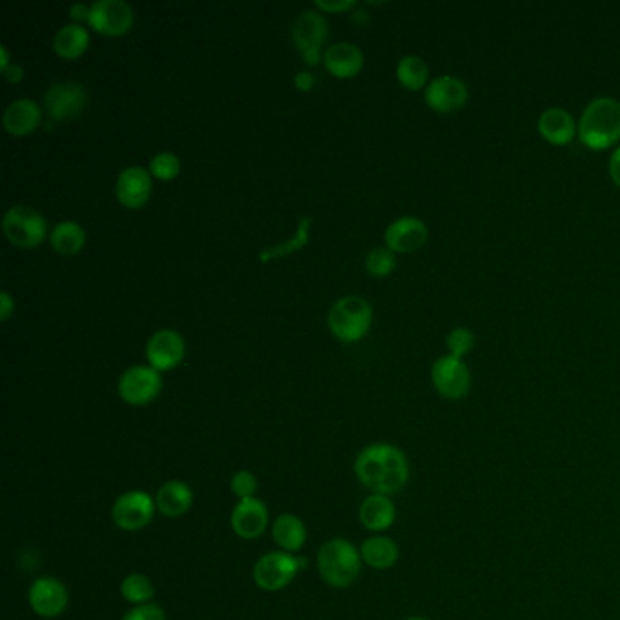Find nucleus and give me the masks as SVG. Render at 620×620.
<instances>
[{"label":"nucleus","instance_id":"6ab92c4d","mask_svg":"<svg viewBox=\"0 0 620 620\" xmlns=\"http://www.w3.org/2000/svg\"><path fill=\"white\" fill-rule=\"evenodd\" d=\"M322 62L333 77L351 79L357 77L364 68V53L357 44L340 40L324 51Z\"/></svg>","mask_w":620,"mask_h":620},{"label":"nucleus","instance_id":"f704fd0d","mask_svg":"<svg viewBox=\"0 0 620 620\" xmlns=\"http://www.w3.org/2000/svg\"><path fill=\"white\" fill-rule=\"evenodd\" d=\"M120 620H168L166 611L160 608L159 604L150 602L142 606H133Z\"/></svg>","mask_w":620,"mask_h":620},{"label":"nucleus","instance_id":"37998d69","mask_svg":"<svg viewBox=\"0 0 620 620\" xmlns=\"http://www.w3.org/2000/svg\"><path fill=\"white\" fill-rule=\"evenodd\" d=\"M406 620H430V619H426V617H410V619H406Z\"/></svg>","mask_w":620,"mask_h":620},{"label":"nucleus","instance_id":"f3484780","mask_svg":"<svg viewBox=\"0 0 620 620\" xmlns=\"http://www.w3.org/2000/svg\"><path fill=\"white\" fill-rule=\"evenodd\" d=\"M270 522V511L262 500L253 499L239 500L231 511V530L244 540L259 539L264 535Z\"/></svg>","mask_w":620,"mask_h":620},{"label":"nucleus","instance_id":"1a4fd4ad","mask_svg":"<svg viewBox=\"0 0 620 620\" xmlns=\"http://www.w3.org/2000/svg\"><path fill=\"white\" fill-rule=\"evenodd\" d=\"M431 382L440 397L448 400L464 399L471 390V371L459 357L442 355L431 366Z\"/></svg>","mask_w":620,"mask_h":620},{"label":"nucleus","instance_id":"9d476101","mask_svg":"<svg viewBox=\"0 0 620 620\" xmlns=\"http://www.w3.org/2000/svg\"><path fill=\"white\" fill-rule=\"evenodd\" d=\"M162 390V379L159 371L150 364L131 366L120 375L117 391L120 399L130 406H146L159 397Z\"/></svg>","mask_w":620,"mask_h":620},{"label":"nucleus","instance_id":"423d86ee","mask_svg":"<svg viewBox=\"0 0 620 620\" xmlns=\"http://www.w3.org/2000/svg\"><path fill=\"white\" fill-rule=\"evenodd\" d=\"M2 231L15 248L33 250L46 239L48 222L44 219V215L35 208L26 206V204H17L6 211L2 219Z\"/></svg>","mask_w":620,"mask_h":620},{"label":"nucleus","instance_id":"39448f33","mask_svg":"<svg viewBox=\"0 0 620 620\" xmlns=\"http://www.w3.org/2000/svg\"><path fill=\"white\" fill-rule=\"evenodd\" d=\"M306 566H308V560L295 553L282 550L270 551L255 562L253 580L260 590L275 593L290 586Z\"/></svg>","mask_w":620,"mask_h":620},{"label":"nucleus","instance_id":"58836bf2","mask_svg":"<svg viewBox=\"0 0 620 620\" xmlns=\"http://www.w3.org/2000/svg\"><path fill=\"white\" fill-rule=\"evenodd\" d=\"M293 84H295V88L299 91H311L313 86H315V77H313V73H310V71H299L295 75V79H293Z\"/></svg>","mask_w":620,"mask_h":620},{"label":"nucleus","instance_id":"dca6fc26","mask_svg":"<svg viewBox=\"0 0 620 620\" xmlns=\"http://www.w3.org/2000/svg\"><path fill=\"white\" fill-rule=\"evenodd\" d=\"M153 190L150 170L142 166H128L120 171L115 182V197L128 210H139L146 206Z\"/></svg>","mask_w":620,"mask_h":620},{"label":"nucleus","instance_id":"cd10ccee","mask_svg":"<svg viewBox=\"0 0 620 620\" xmlns=\"http://www.w3.org/2000/svg\"><path fill=\"white\" fill-rule=\"evenodd\" d=\"M397 80L406 90H426L430 84V66L419 55H404L397 64Z\"/></svg>","mask_w":620,"mask_h":620},{"label":"nucleus","instance_id":"4468645a","mask_svg":"<svg viewBox=\"0 0 620 620\" xmlns=\"http://www.w3.org/2000/svg\"><path fill=\"white\" fill-rule=\"evenodd\" d=\"M186 355V342L179 331L157 330L146 342V359L151 368L162 373L177 368Z\"/></svg>","mask_w":620,"mask_h":620},{"label":"nucleus","instance_id":"e433bc0d","mask_svg":"<svg viewBox=\"0 0 620 620\" xmlns=\"http://www.w3.org/2000/svg\"><path fill=\"white\" fill-rule=\"evenodd\" d=\"M91 6L84 4V2H75L70 6V19L75 24H82V22H88L90 20Z\"/></svg>","mask_w":620,"mask_h":620},{"label":"nucleus","instance_id":"412c9836","mask_svg":"<svg viewBox=\"0 0 620 620\" xmlns=\"http://www.w3.org/2000/svg\"><path fill=\"white\" fill-rule=\"evenodd\" d=\"M537 130H539L540 137L550 142L551 146H568L571 140L575 139L579 124H575L570 111L550 108L540 113Z\"/></svg>","mask_w":620,"mask_h":620},{"label":"nucleus","instance_id":"ddd939ff","mask_svg":"<svg viewBox=\"0 0 620 620\" xmlns=\"http://www.w3.org/2000/svg\"><path fill=\"white\" fill-rule=\"evenodd\" d=\"M28 602L35 615L42 619H57L70 604V593L59 579L40 577L33 580L28 590Z\"/></svg>","mask_w":620,"mask_h":620},{"label":"nucleus","instance_id":"b1692460","mask_svg":"<svg viewBox=\"0 0 620 620\" xmlns=\"http://www.w3.org/2000/svg\"><path fill=\"white\" fill-rule=\"evenodd\" d=\"M360 557L373 570H390L399 560V546L386 535H373L360 544Z\"/></svg>","mask_w":620,"mask_h":620},{"label":"nucleus","instance_id":"ea45409f","mask_svg":"<svg viewBox=\"0 0 620 620\" xmlns=\"http://www.w3.org/2000/svg\"><path fill=\"white\" fill-rule=\"evenodd\" d=\"M4 79L11 82V84H19L20 80L24 79V68L20 64L11 62L10 66L6 70L2 71Z\"/></svg>","mask_w":620,"mask_h":620},{"label":"nucleus","instance_id":"2eb2a0df","mask_svg":"<svg viewBox=\"0 0 620 620\" xmlns=\"http://www.w3.org/2000/svg\"><path fill=\"white\" fill-rule=\"evenodd\" d=\"M470 97L468 86L451 75H442L437 79L430 80V84L424 90V100L437 113H453L466 106Z\"/></svg>","mask_w":620,"mask_h":620},{"label":"nucleus","instance_id":"f257e3e1","mask_svg":"<svg viewBox=\"0 0 620 620\" xmlns=\"http://www.w3.org/2000/svg\"><path fill=\"white\" fill-rule=\"evenodd\" d=\"M364 488L377 495H397L410 482V462L406 453L386 442L370 444L360 451L353 464Z\"/></svg>","mask_w":620,"mask_h":620},{"label":"nucleus","instance_id":"7c9ffc66","mask_svg":"<svg viewBox=\"0 0 620 620\" xmlns=\"http://www.w3.org/2000/svg\"><path fill=\"white\" fill-rule=\"evenodd\" d=\"M364 264L371 277L384 279L397 268V257L388 246H375L373 250L368 251Z\"/></svg>","mask_w":620,"mask_h":620},{"label":"nucleus","instance_id":"f03ea898","mask_svg":"<svg viewBox=\"0 0 620 620\" xmlns=\"http://www.w3.org/2000/svg\"><path fill=\"white\" fill-rule=\"evenodd\" d=\"M582 146L591 151H604L620 140V102L613 97L591 100L584 108L577 131Z\"/></svg>","mask_w":620,"mask_h":620},{"label":"nucleus","instance_id":"bb28decb","mask_svg":"<svg viewBox=\"0 0 620 620\" xmlns=\"http://www.w3.org/2000/svg\"><path fill=\"white\" fill-rule=\"evenodd\" d=\"M86 231L75 220H62L50 233L51 248L64 257H73L86 246Z\"/></svg>","mask_w":620,"mask_h":620},{"label":"nucleus","instance_id":"20e7f679","mask_svg":"<svg viewBox=\"0 0 620 620\" xmlns=\"http://www.w3.org/2000/svg\"><path fill=\"white\" fill-rule=\"evenodd\" d=\"M373 322L371 304L359 295H346L333 302L328 313L330 331L342 342H357L368 335Z\"/></svg>","mask_w":620,"mask_h":620},{"label":"nucleus","instance_id":"f8f14e48","mask_svg":"<svg viewBox=\"0 0 620 620\" xmlns=\"http://www.w3.org/2000/svg\"><path fill=\"white\" fill-rule=\"evenodd\" d=\"M135 11L126 0H95L91 4V30L104 37H122L133 28Z\"/></svg>","mask_w":620,"mask_h":620},{"label":"nucleus","instance_id":"5701e85b","mask_svg":"<svg viewBox=\"0 0 620 620\" xmlns=\"http://www.w3.org/2000/svg\"><path fill=\"white\" fill-rule=\"evenodd\" d=\"M395 519H397V508L391 497L371 493L370 497L360 502L359 520L366 530L377 531V533L390 530Z\"/></svg>","mask_w":620,"mask_h":620},{"label":"nucleus","instance_id":"4be33fe9","mask_svg":"<svg viewBox=\"0 0 620 620\" xmlns=\"http://www.w3.org/2000/svg\"><path fill=\"white\" fill-rule=\"evenodd\" d=\"M155 504L164 517L179 519L193 506V490L184 480H168L157 491Z\"/></svg>","mask_w":620,"mask_h":620},{"label":"nucleus","instance_id":"9b49d317","mask_svg":"<svg viewBox=\"0 0 620 620\" xmlns=\"http://www.w3.org/2000/svg\"><path fill=\"white\" fill-rule=\"evenodd\" d=\"M88 104L86 88L75 80H60L44 93V108L51 120H71L79 117Z\"/></svg>","mask_w":620,"mask_h":620},{"label":"nucleus","instance_id":"c756f323","mask_svg":"<svg viewBox=\"0 0 620 620\" xmlns=\"http://www.w3.org/2000/svg\"><path fill=\"white\" fill-rule=\"evenodd\" d=\"M120 595L133 606H142L153 602L155 588L144 573H130L120 582Z\"/></svg>","mask_w":620,"mask_h":620},{"label":"nucleus","instance_id":"4c0bfd02","mask_svg":"<svg viewBox=\"0 0 620 620\" xmlns=\"http://www.w3.org/2000/svg\"><path fill=\"white\" fill-rule=\"evenodd\" d=\"M13 313H15V300L8 291H0V319L2 322H8Z\"/></svg>","mask_w":620,"mask_h":620},{"label":"nucleus","instance_id":"473e14b6","mask_svg":"<svg viewBox=\"0 0 620 620\" xmlns=\"http://www.w3.org/2000/svg\"><path fill=\"white\" fill-rule=\"evenodd\" d=\"M230 490L239 500L253 499L259 490V479L250 470H239L231 477Z\"/></svg>","mask_w":620,"mask_h":620},{"label":"nucleus","instance_id":"79ce46f5","mask_svg":"<svg viewBox=\"0 0 620 620\" xmlns=\"http://www.w3.org/2000/svg\"><path fill=\"white\" fill-rule=\"evenodd\" d=\"M10 64V51H8V48H6L4 44H0V70H6Z\"/></svg>","mask_w":620,"mask_h":620},{"label":"nucleus","instance_id":"c9c22d12","mask_svg":"<svg viewBox=\"0 0 620 620\" xmlns=\"http://www.w3.org/2000/svg\"><path fill=\"white\" fill-rule=\"evenodd\" d=\"M315 6L326 13H342L355 8V0H315Z\"/></svg>","mask_w":620,"mask_h":620},{"label":"nucleus","instance_id":"2f4dec72","mask_svg":"<svg viewBox=\"0 0 620 620\" xmlns=\"http://www.w3.org/2000/svg\"><path fill=\"white\" fill-rule=\"evenodd\" d=\"M148 170H150L151 177L164 180V182L177 179L180 173V159L171 151H160L151 157Z\"/></svg>","mask_w":620,"mask_h":620},{"label":"nucleus","instance_id":"7ed1b4c3","mask_svg":"<svg viewBox=\"0 0 620 620\" xmlns=\"http://www.w3.org/2000/svg\"><path fill=\"white\" fill-rule=\"evenodd\" d=\"M362 564L359 548L346 539L324 542L317 555L320 579L335 590L350 588L359 579Z\"/></svg>","mask_w":620,"mask_h":620},{"label":"nucleus","instance_id":"a878e982","mask_svg":"<svg viewBox=\"0 0 620 620\" xmlns=\"http://www.w3.org/2000/svg\"><path fill=\"white\" fill-rule=\"evenodd\" d=\"M53 51L59 55L60 59L75 60L90 46V31L86 30L82 24L68 22L60 28L53 37Z\"/></svg>","mask_w":620,"mask_h":620},{"label":"nucleus","instance_id":"a211bd4d","mask_svg":"<svg viewBox=\"0 0 620 620\" xmlns=\"http://www.w3.org/2000/svg\"><path fill=\"white\" fill-rule=\"evenodd\" d=\"M430 237L428 226L417 217H399L386 228L384 240L393 253H413L419 251Z\"/></svg>","mask_w":620,"mask_h":620},{"label":"nucleus","instance_id":"c85d7f7f","mask_svg":"<svg viewBox=\"0 0 620 620\" xmlns=\"http://www.w3.org/2000/svg\"><path fill=\"white\" fill-rule=\"evenodd\" d=\"M311 222H313L311 217H306V215L300 217L299 226H297L293 239L286 240V242L277 244V246L264 248L259 253V259L262 262H268V260L275 259V257H284V255H290V253L306 248L308 242H310Z\"/></svg>","mask_w":620,"mask_h":620},{"label":"nucleus","instance_id":"6e6552de","mask_svg":"<svg viewBox=\"0 0 620 620\" xmlns=\"http://www.w3.org/2000/svg\"><path fill=\"white\" fill-rule=\"evenodd\" d=\"M157 504L150 493L133 490L122 493L111 506V520L122 531H140L150 526Z\"/></svg>","mask_w":620,"mask_h":620},{"label":"nucleus","instance_id":"0eeeda50","mask_svg":"<svg viewBox=\"0 0 620 620\" xmlns=\"http://www.w3.org/2000/svg\"><path fill=\"white\" fill-rule=\"evenodd\" d=\"M330 35L328 20L319 11L306 10L299 13L291 24V39L308 66H317L322 59V46Z\"/></svg>","mask_w":620,"mask_h":620},{"label":"nucleus","instance_id":"aec40b11","mask_svg":"<svg viewBox=\"0 0 620 620\" xmlns=\"http://www.w3.org/2000/svg\"><path fill=\"white\" fill-rule=\"evenodd\" d=\"M42 122V108L39 102L28 97L13 100L2 115V124L13 137H26L37 130Z\"/></svg>","mask_w":620,"mask_h":620},{"label":"nucleus","instance_id":"393cba45","mask_svg":"<svg viewBox=\"0 0 620 620\" xmlns=\"http://www.w3.org/2000/svg\"><path fill=\"white\" fill-rule=\"evenodd\" d=\"M271 535H273V540L277 542V546H280V550L297 553L306 544L308 530H306V524L297 515L282 513L273 522Z\"/></svg>","mask_w":620,"mask_h":620},{"label":"nucleus","instance_id":"72a5a7b5","mask_svg":"<svg viewBox=\"0 0 620 620\" xmlns=\"http://www.w3.org/2000/svg\"><path fill=\"white\" fill-rule=\"evenodd\" d=\"M446 344H448L450 355L459 357V359H464V357L473 350L475 335H473V331L468 330V328L459 326V328H453V330L448 333Z\"/></svg>","mask_w":620,"mask_h":620},{"label":"nucleus","instance_id":"a19ab883","mask_svg":"<svg viewBox=\"0 0 620 620\" xmlns=\"http://www.w3.org/2000/svg\"><path fill=\"white\" fill-rule=\"evenodd\" d=\"M610 177L613 180V184L620 188V148L611 153Z\"/></svg>","mask_w":620,"mask_h":620}]
</instances>
